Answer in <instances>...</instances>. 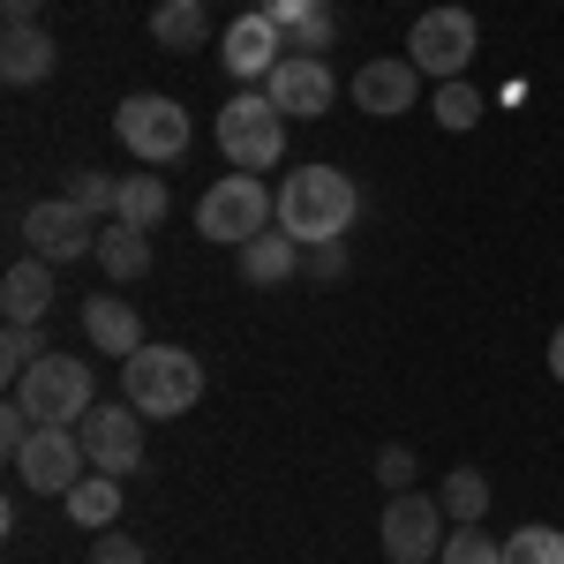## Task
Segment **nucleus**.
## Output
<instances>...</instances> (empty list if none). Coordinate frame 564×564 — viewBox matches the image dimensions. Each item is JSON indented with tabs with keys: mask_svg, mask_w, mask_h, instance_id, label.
Masks as SVG:
<instances>
[{
	"mask_svg": "<svg viewBox=\"0 0 564 564\" xmlns=\"http://www.w3.org/2000/svg\"><path fill=\"white\" fill-rule=\"evenodd\" d=\"M354 212H361V188H354L339 166H294V174L279 181V226L316 249V241H347Z\"/></svg>",
	"mask_w": 564,
	"mask_h": 564,
	"instance_id": "f257e3e1",
	"label": "nucleus"
},
{
	"mask_svg": "<svg viewBox=\"0 0 564 564\" xmlns=\"http://www.w3.org/2000/svg\"><path fill=\"white\" fill-rule=\"evenodd\" d=\"M121 399H129L143 422H174V414H188L196 399H204V361L188 347H143L121 361Z\"/></svg>",
	"mask_w": 564,
	"mask_h": 564,
	"instance_id": "f03ea898",
	"label": "nucleus"
},
{
	"mask_svg": "<svg viewBox=\"0 0 564 564\" xmlns=\"http://www.w3.org/2000/svg\"><path fill=\"white\" fill-rule=\"evenodd\" d=\"M218 151L234 174H263L286 159V113L271 106V90H234L218 106Z\"/></svg>",
	"mask_w": 564,
	"mask_h": 564,
	"instance_id": "7ed1b4c3",
	"label": "nucleus"
},
{
	"mask_svg": "<svg viewBox=\"0 0 564 564\" xmlns=\"http://www.w3.org/2000/svg\"><path fill=\"white\" fill-rule=\"evenodd\" d=\"M263 226H279V188H263V174H226V181H212L204 204H196V234L218 241V249L257 241Z\"/></svg>",
	"mask_w": 564,
	"mask_h": 564,
	"instance_id": "20e7f679",
	"label": "nucleus"
},
{
	"mask_svg": "<svg viewBox=\"0 0 564 564\" xmlns=\"http://www.w3.org/2000/svg\"><path fill=\"white\" fill-rule=\"evenodd\" d=\"M113 135H121V151L143 159V166H174L196 129H188V106H181V98H166V90H135V98L113 106Z\"/></svg>",
	"mask_w": 564,
	"mask_h": 564,
	"instance_id": "39448f33",
	"label": "nucleus"
},
{
	"mask_svg": "<svg viewBox=\"0 0 564 564\" xmlns=\"http://www.w3.org/2000/svg\"><path fill=\"white\" fill-rule=\"evenodd\" d=\"M15 399L31 406V422H61V430H76L90 406H98V377H90L84 354H45L39 369L15 384Z\"/></svg>",
	"mask_w": 564,
	"mask_h": 564,
	"instance_id": "423d86ee",
	"label": "nucleus"
},
{
	"mask_svg": "<svg viewBox=\"0 0 564 564\" xmlns=\"http://www.w3.org/2000/svg\"><path fill=\"white\" fill-rule=\"evenodd\" d=\"M8 467H15V489H31V497H68V489L90 475V452H84V436H76V430L39 422L31 444H23Z\"/></svg>",
	"mask_w": 564,
	"mask_h": 564,
	"instance_id": "0eeeda50",
	"label": "nucleus"
},
{
	"mask_svg": "<svg viewBox=\"0 0 564 564\" xmlns=\"http://www.w3.org/2000/svg\"><path fill=\"white\" fill-rule=\"evenodd\" d=\"M475 45H481V23L467 8H422L414 31H406V61L422 76H436V84H452V76H467Z\"/></svg>",
	"mask_w": 564,
	"mask_h": 564,
	"instance_id": "6e6552de",
	"label": "nucleus"
},
{
	"mask_svg": "<svg viewBox=\"0 0 564 564\" xmlns=\"http://www.w3.org/2000/svg\"><path fill=\"white\" fill-rule=\"evenodd\" d=\"M98 226H106V218H90L84 204L45 196V204L23 212V241H31V257H45V263H76V257H98Z\"/></svg>",
	"mask_w": 564,
	"mask_h": 564,
	"instance_id": "1a4fd4ad",
	"label": "nucleus"
},
{
	"mask_svg": "<svg viewBox=\"0 0 564 564\" xmlns=\"http://www.w3.org/2000/svg\"><path fill=\"white\" fill-rule=\"evenodd\" d=\"M444 534H452V520H444V505L422 497V489H406V497L384 505V557L391 564H436L444 557Z\"/></svg>",
	"mask_w": 564,
	"mask_h": 564,
	"instance_id": "9d476101",
	"label": "nucleus"
},
{
	"mask_svg": "<svg viewBox=\"0 0 564 564\" xmlns=\"http://www.w3.org/2000/svg\"><path fill=\"white\" fill-rule=\"evenodd\" d=\"M76 436H84L98 475H135L143 467V414H135L129 399L121 406H90L84 422H76Z\"/></svg>",
	"mask_w": 564,
	"mask_h": 564,
	"instance_id": "9b49d317",
	"label": "nucleus"
},
{
	"mask_svg": "<svg viewBox=\"0 0 564 564\" xmlns=\"http://www.w3.org/2000/svg\"><path fill=\"white\" fill-rule=\"evenodd\" d=\"M218 61H226L234 84H263V76L286 61V31H279L263 8H241V15L226 23V39H218Z\"/></svg>",
	"mask_w": 564,
	"mask_h": 564,
	"instance_id": "f8f14e48",
	"label": "nucleus"
},
{
	"mask_svg": "<svg viewBox=\"0 0 564 564\" xmlns=\"http://www.w3.org/2000/svg\"><path fill=\"white\" fill-rule=\"evenodd\" d=\"M271 106L286 113V121H316V113H332V98H339V76H332V61H316V53H286L271 76Z\"/></svg>",
	"mask_w": 564,
	"mask_h": 564,
	"instance_id": "ddd939ff",
	"label": "nucleus"
},
{
	"mask_svg": "<svg viewBox=\"0 0 564 564\" xmlns=\"http://www.w3.org/2000/svg\"><path fill=\"white\" fill-rule=\"evenodd\" d=\"M347 90H354V106H361V113L391 121V113L422 106V68H414L406 53H377V61H361V68H354Z\"/></svg>",
	"mask_w": 564,
	"mask_h": 564,
	"instance_id": "4468645a",
	"label": "nucleus"
},
{
	"mask_svg": "<svg viewBox=\"0 0 564 564\" xmlns=\"http://www.w3.org/2000/svg\"><path fill=\"white\" fill-rule=\"evenodd\" d=\"M263 15L286 31V53H332V45L347 39V15H339V0H263Z\"/></svg>",
	"mask_w": 564,
	"mask_h": 564,
	"instance_id": "2eb2a0df",
	"label": "nucleus"
},
{
	"mask_svg": "<svg viewBox=\"0 0 564 564\" xmlns=\"http://www.w3.org/2000/svg\"><path fill=\"white\" fill-rule=\"evenodd\" d=\"M234 263H241V286H294L302 279V241L286 226H263L257 241L234 249Z\"/></svg>",
	"mask_w": 564,
	"mask_h": 564,
	"instance_id": "dca6fc26",
	"label": "nucleus"
},
{
	"mask_svg": "<svg viewBox=\"0 0 564 564\" xmlns=\"http://www.w3.org/2000/svg\"><path fill=\"white\" fill-rule=\"evenodd\" d=\"M45 308H53V263L15 257L8 279H0V316H8V324H45Z\"/></svg>",
	"mask_w": 564,
	"mask_h": 564,
	"instance_id": "f3484780",
	"label": "nucleus"
},
{
	"mask_svg": "<svg viewBox=\"0 0 564 564\" xmlns=\"http://www.w3.org/2000/svg\"><path fill=\"white\" fill-rule=\"evenodd\" d=\"M84 339H90V347H106L113 361H129V354L143 347V316H135L121 294H90V302H84Z\"/></svg>",
	"mask_w": 564,
	"mask_h": 564,
	"instance_id": "a211bd4d",
	"label": "nucleus"
},
{
	"mask_svg": "<svg viewBox=\"0 0 564 564\" xmlns=\"http://www.w3.org/2000/svg\"><path fill=\"white\" fill-rule=\"evenodd\" d=\"M53 39H45V23H8V39H0V76L15 90H31V84H45L53 76Z\"/></svg>",
	"mask_w": 564,
	"mask_h": 564,
	"instance_id": "6ab92c4d",
	"label": "nucleus"
},
{
	"mask_svg": "<svg viewBox=\"0 0 564 564\" xmlns=\"http://www.w3.org/2000/svg\"><path fill=\"white\" fill-rule=\"evenodd\" d=\"M151 39L166 45V53L212 45V0H159V8H151Z\"/></svg>",
	"mask_w": 564,
	"mask_h": 564,
	"instance_id": "aec40b11",
	"label": "nucleus"
},
{
	"mask_svg": "<svg viewBox=\"0 0 564 564\" xmlns=\"http://www.w3.org/2000/svg\"><path fill=\"white\" fill-rule=\"evenodd\" d=\"M98 263H106V279L135 286V279L151 271V234H143V226H121V218H106V226H98Z\"/></svg>",
	"mask_w": 564,
	"mask_h": 564,
	"instance_id": "412c9836",
	"label": "nucleus"
},
{
	"mask_svg": "<svg viewBox=\"0 0 564 564\" xmlns=\"http://www.w3.org/2000/svg\"><path fill=\"white\" fill-rule=\"evenodd\" d=\"M61 505H68V520H76V527L106 534V527L121 520V475H98V467H90V475L76 481V489H68Z\"/></svg>",
	"mask_w": 564,
	"mask_h": 564,
	"instance_id": "4be33fe9",
	"label": "nucleus"
},
{
	"mask_svg": "<svg viewBox=\"0 0 564 564\" xmlns=\"http://www.w3.org/2000/svg\"><path fill=\"white\" fill-rule=\"evenodd\" d=\"M436 505H444L452 527H481V512H489V475L481 467H452L444 489H436Z\"/></svg>",
	"mask_w": 564,
	"mask_h": 564,
	"instance_id": "5701e85b",
	"label": "nucleus"
},
{
	"mask_svg": "<svg viewBox=\"0 0 564 564\" xmlns=\"http://www.w3.org/2000/svg\"><path fill=\"white\" fill-rule=\"evenodd\" d=\"M113 218L151 234V226L166 218V181H159V174H129V181H121V204H113Z\"/></svg>",
	"mask_w": 564,
	"mask_h": 564,
	"instance_id": "b1692460",
	"label": "nucleus"
},
{
	"mask_svg": "<svg viewBox=\"0 0 564 564\" xmlns=\"http://www.w3.org/2000/svg\"><path fill=\"white\" fill-rule=\"evenodd\" d=\"M61 196H68V204H84L90 218H113V204H121V181L106 174V166H68Z\"/></svg>",
	"mask_w": 564,
	"mask_h": 564,
	"instance_id": "393cba45",
	"label": "nucleus"
},
{
	"mask_svg": "<svg viewBox=\"0 0 564 564\" xmlns=\"http://www.w3.org/2000/svg\"><path fill=\"white\" fill-rule=\"evenodd\" d=\"M39 361H45V332L39 324H8V332H0V377H8V391L23 384Z\"/></svg>",
	"mask_w": 564,
	"mask_h": 564,
	"instance_id": "a878e982",
	"label": "nucleus"
},
{
	"mask_svg": "<svg viewBox=\"0 0 564 564\" xmlns=\"http://www.w3.org/2000/svg\"><path fill=\"white\" fill-rule=\"evenodd\" d=\"M481 106H489V98H481V90L467 84V76H452V84H436V98H430L436 129H475V121H481Z\"/></svg>",
	"mask_w": 564,
	"mask_h": 564,
	"instance_id": "bb28decb",
	"label": "nucleus"
},
{
	"mask_svg": "<svg viewBox=\"0 0 564 564\" xmlns=\"http://www.w3.org/2000/svg\"><path fill=\"white\" fill-rule=\"evenodd\" d=\"M505 564H564V527H520L505 542Z\"/></svg>",
	"mask_w": 564,
	"mask_h": 564,
	"instance_id": "cd10ccee",
	"label": "nucleus"
},
{
	"mask_svg": "<svg viewBox=\"0 0 564 564\" xmlns=\"http://www.w3.org/2000/svg\"><path fill=\"white\" fill-rule=\"evenodd\" d=\"M436 564H505V542H489L481 527H452L444 534V557Z\"/></svg>",
	"mask_w": 564,
	"mask_h": 564,
	"instance_id": "c85d7f7f",
	"label": "nucleus"
},
{
	"mask_svg": "<svg viewBox=\"0 0 564 564\" xmlns=\"http://www.w3.org/2000/svg\"><path fill=\"white\" fill-rule=\"evenodd\" d=\"M302 279L308 286H339V279H347V241H316V249H302Z\"/></svg>",
	"mask_w": 564,
	"mask_h": 564,
	"instance_id": "c756f323",
	"label": "nucleus"
},
{
	"mask_svg": "<svg viewBox=\"0 0 564 564\" xmlns=\"http://www.w3.org/2000/svg\"><path fill=\"white\" fill-rule=\"evenodd\" d=\"M377 481H384V497H406L414 489V452L406 444H384L377 452Z\"/></svg>",
	"mask_w": 564,
	"mask_h": 564,
	"instance_id": "7c9ffc66",
	"label": "nucleus"
},
{
	"mask_svg": "<svg viewBox=\"0 0 564 564\" xmlns=\"http://www.w3.org/2000/svg\"><path fill=\"white\" fill-rule=\"evenodd\" d=\"M90 564H151V557H143V542H135V534H121V527H106V534L90 542Z\"/></svg>",
	"mask_w": 564,
	"mask_h": 564,
	"instance_id": "2f4dec72",
	"label": "nucleus"
},
{
	"mask_svg": "<svg viewBox=\"0 0 564 564\" xmlns=\"http://www.w3.org/2000/svg\"><path fill=\"white\" fill-rule=\"evenodd\" d=\"M0 15H8V23H39L45 0H0Z\"/></svg>",
	"mask_w": 564,
	"mask_h": 564,
	"instance_id": "473e14b6",
	"label": "nucleus"
},
{
	"mask_svg": "<svg viewBox=\"0 0 564 564\" xmlns=\"http://www.w3.org/2000/svg\"><path fill=\"white\" fill-rule=\"evenodd\" d=\"M550 377H557V384H564V324H557V332H550Z\"/></svg>",
	"mask_w": 564,
	"mask_h": 564,
	"instance_id": "72a5a7b5",
	"label": "nucleus"
},
{
	"mask_svg": "<svg viewBox=\"0 0 564 564\" xmlns=\"http://www.w3.org/2000/svg\"><path fill=\"white\" fill-rule=\"evenodd\" d=\"M257 8H263V0H257Z\"/></svg>",
	"mask_w": 564,
	"mask_h": 564,
	"instance_id": "f704fd0d",
	"label": "nucleus"
}]
</instances>
